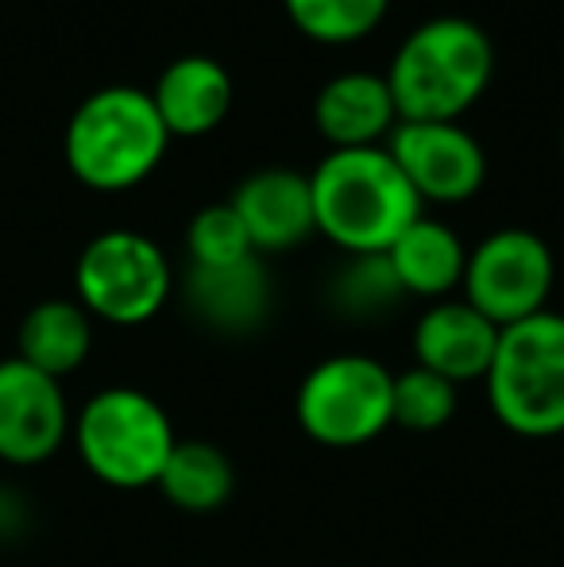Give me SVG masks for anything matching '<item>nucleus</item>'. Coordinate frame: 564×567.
<instances>
[{
	"label": "nucleus",
	"mask_w": 564,
	"mask_h": 567,
	"mask_svg": "<svg viewBox=\"0 0 564 567\" xmlns=\"http://www.w3.org/2000/svg\"><path fill=\"white\" fill-rule=\"evenodd\" d=\"M309 194L317 231L348 255H383L422 217V197L387 147L329 151L309 174Z\"/></svg>",
	"instance_id": "obj_1"
},
{
	"label": "nucleus",
	"mask_w": 564,
	"mask_h": 567,
	"mask_svg": "<svg viewBox=\"0 0 564 567\" xmlns=\"http://www.w3.org/2000/svg\"><path fill=\"white\" fill-rule=\"evenodd\" d=\"M491 74L495 51L488 31L464 16H437L402 39L383 78L399 120L457 124L488 93Z\"/></svg>",
	"instance_id": "obj_2"
},
{
	"label": "nucleus",
	"mask_w": 564,
	"mask_h": 567,
	"mask_svg": "<svg viewBox=\"0 0 564 567\" xmlns=\"http://www.w3.org/2000/svg\"><path fill=\"white\" fill-rule=\"evenodd\" d=\"M62 147H66L70 174L82 186L121 194L155 174L171 147V135L147 90L105 85L74 109Z\"/></svg>",
	"instance_id": "obj_3"
},
{
	"label": "nucleus",
	"mask_w": 564,
	"mask_h": 567,
	"mask_svg": "<svg viewBox=\"0 0 564 567\" xmlns=\"http://www.w3.org/2000/svg\"><path fill=\"white\" fill-rule=\"evenodd\" d=\"M491 413L519 436L564 433V317L542 313L499 332L488 371Z\"/></svg>",
	"instance_id": "obj_4"
},
{
	"label": "nucleus",
	"mask_w": 564,
	"mask_h": 567,
	"mask_svg": "<svg viewBox=\"0 0 564 567\" xmlns=\"http://www.w3.org/2000/svg\"><path fill=\"white\" fill-rule=\"evenodd\" d=\"M74 444L101 483L140 491L158 483L178 436L155 398L132 386H113L82 405L74 421Z\"/></svg>",
	"instance_id": "obj_5"
},
{
	"label": "nucleus",
	"mask_w": 564,
	"mask_h": 567,
	"mask_svg": "<svg viewBox=\"0 0 564 567\" xmlns=\"http://www.w3.org/2000/svg\"><path fill=\"white\" fill-rule=\"evenodd\" d=\"M78 306L109 324H143L171 298V262L143 231L113 228L82 247L74 267Z\"/></svg>",
	"instance_id": "obj_6"
},
{
	"label": "nucleus",
	"mask_w": 564,
	"mask_h": 567,
	"mask_svg": "<svg viewBox=\"0 0 564 567\" xmlns=\"http://www.w3.org/2000/svg\"><path fill=\"white\" fill-rule=\"evenodd\" d=\"M394 374L371 355H332L301 379L298 425L325 449H360L391 425Z\"/></svg>",
	"instance_id": "obj_7"
},
{
	"label": "nucleus",
	"mask_w": 564,
	"mask_h": 567,
	"mask_svg": "<svg viewBox=\"0 0 564 567\" xmlns=\"http://www.w3.org/2000/svg\"><path fill=\"white\" fill-rule=\"evenodd\" d=\"M553 251L530 228H499L464 262V301L499 329L542 313L553 290Z\"/></svg>",
	"instance_id": "obj_8"
},
{
	"label": "nucleus",
	"mask_w": 564,
	"mask_h": 567,
	"mask_svg": "<svg viewBox=\"0 0 564 567\" xmlns=\"http://www.w3.org/2000/svg\"><path fill=\"white\" fill-rule=\"evenodd\" d=\"M387 155L422 202L460 205L488 182V155L460 120H399L387 135Z\"/></svg>",
	"instance_id": "obj_9"
},
{
	"label": "nucleus",
	"mask_w": 564,
	"mask_h": 567,
	"mask_svg": "<svg viewBox=\"0 0 564 567\" xmlns=\"http://www.w3.org/2000/svg\"><path fill=\"white\" fill-rule=\"evenodd\" d=\"M70 433V410L62 382L35 371L20 355L0 359V460L43 463L62 449Z\"/></svg>",
	"instance_id": "obj_10"
},
{
	"label": "nucleus",
	"mask_w": 564,
	"mask_h": 567,
	"mask_svg": "<svg viewBox=\"0 0 564 567\" xmlns=\"http://www.w3.org/2000/svg\"><path fill=\"white\" fill-rule=\"evenodd\" d=\"M236 217L248 228L252 247L259 251H286L298 247L317 231L314 220V194H309V174L267 166L236 186L233 202Z\"/></svg>",
	"instance_id": "obj_11"
},
{
	"label": "nucleus",
	"mask_w": 564,
	"mask_h": 567,
	"mask_svg": "<svg viewBox=\"0 0 564 567\" xmlns=\"http://www.w3.org/2000/svg\"><path fill=\"white\" fill-rule=\"evenodd\" d=\"M499 332L503 329L468 301H437V306L425 309L414 329L418 367L449 379L452 386L488 379Z\"/></svg>",
	"instance_id": "obj_12"
},
{
	"label": "nucleus",
	"mask_w": 564,
	"mask_h": 567,
	"mask_svg": "<svg viewBox=\"0 0 564 567\" xmlns=\"http://www.w3.org/2000/svg\"><path fill=\"white\" fill-rule=\"evenodd\" d=\"M151 105L171 140L209 135L233 113V74L209 54H182L158 74Z\"/></svg>",
	"instance_id": "obj_13"
},
{
	"label": "nucleus",
	"mask_w": 564,
	"mask_h": 567,
	"mask_svg": "<svg viewBox=\"0 0 564 567\" xmlns=\"http://www.w3.org/2000/svg\"><path fill=\"white\" fill-rule=\"evenodd\" d=\"M314 124L332 151L379 147L399 124V109L383 74L348 70L321 85L314 101Z\"/></svg>",
	"instance_id": "obj_14"
},
{
	"label": "nucleus",
	"mask_w": 564,
	"mask_h": 567,
	"mask_svg": "<svg viewBox=\"0 0 564 567\" xmlns=\"http://www.w3.org/2000/svg\"><path fill=\"white\" fill-rule=\"evenodd\" d=\"M186 306L213 332L244 337V332H256L267 321L271 278H267L259 255L228 262V267H189Z\"/></svg>",
	"instance_id": "obj_15"
},
{
	"label": "nucleus",
	"mask_w": 564,
	"mask_h": 567,
	"mask_svg": "<svg viewBox=\"0 0 564 567\" xmlns=\"http://www.w3.org/2000/svg\"><path fill=\"white\" fill-rule=\"evenodd\" d=\"M383 255L391 262L394 278H399L402 293L444 298V293L464 282L468 251L457 231L441 225V220L418 217Z\"/></svg>",
	"instance_id": "obj_16"
},
{
	"label": "nucleus",
	"mask_w": 564,
	"mask_h": 567,
	"mask_svg": "<svg viewBox=\"0 0 564 567\" xmlns=\"http://www.w3.org/2000/svg\"><path fill=\"white\" fill-rule=\"evenodd\" d=\"M16 355L31 363L35 371L62 379V374L78 371L93 348V324L78 301L51 298L39 301L28 317L20 321V337H16Z\"/></svg>",
	"instance_id": "obj_17"
},
{
	"label": "nucleus",
	"mask_w": 564,
	"mask_h": 567,
	"mask_svg": "<svg viewBox=\"0 0 564 567\" xmlns=\"http://www.w3.org/2000/svg\"><path fill=\"white\" fill-rule=\"evenodd\" d=\"M158 491L166 502L186 514H213L228 502L236 486L233 460L209 441H178L158 475Z\"/></svg>",
	"instance_id": "obj_18"
},
{
	"label": "nucleus",
	"mask_w": 564,
	"mask_h": 567,
	"mask_svg": "<svg viewBox=\"0 0 564 567\" xmlns=\"http://www.w3.org/2000/svg\"><path fill=\"white\" fill-rule=\"evenodd\" d=\"M290 23L314 43L345 47L383 23L391 0H283Z\"/></svg>",
	"instance_id": "obj_19"
},
{
	"label": "nucleus",
	"mask_w": 564,
	"mask_h": 567,
	"mask_svg": "<svg viewBox=\"0 0 564 567\" xmlns=\"http://www.w3.org/2000/svg\"><path fill=\"white\" fill-rule=\"evenodd\" d=\"M457 410V386L441 374L425 371V367H410V371L394 374L391 386V425L429 433L441 429Z\"/></svg>",
	"instance_id": "obj_20"
},
{
	"label": "nucleus",
	"mask_w": 564,
	"mask_h": 567,
	"mask_svg": "<svg viewBox=\"0 0 564 567\" xmlns=\"http://www.w3.org/2000/svg\"><path fill=\"white\" fill-rule=\"evenodd\" d=\"M402 298L387 255H348V262L332 278V301L352 317H371L391 309Z\"/></svg>",
	"instance_id": "obj_21"
},
{
	"label": "nucleus",
	"mask_w": 564,
	"mask_h": 567,
	"mask_svg": "<svg viewBox=\"0 0 564 567\" xmlns=\"http://www.w3.org/2000/svg\"><path fill=\"white\" fill-rule=\"evenodd\" d=\"M186 251L189 267H228V262L252 259L256 247L248 239V228L236 217V209L228 202L205 205L186 228Z\"/></svg>",
	"instance_id": "obj_22"
},
{
	"label": "nucleus",
	"mask_w": 564,
	"mask_h": 567,
	"mask_svg": "<svg viewBox=\"0 0 564 567\" xmlns=\"http://www.w3.org/2000/svg\"><path fill=\"white\" fill-rule=\"evenodd\" d=\"M561 155H564V127H561Z\"/></svg>",
	"instance_id": "obj_23"
}]
</instances>
